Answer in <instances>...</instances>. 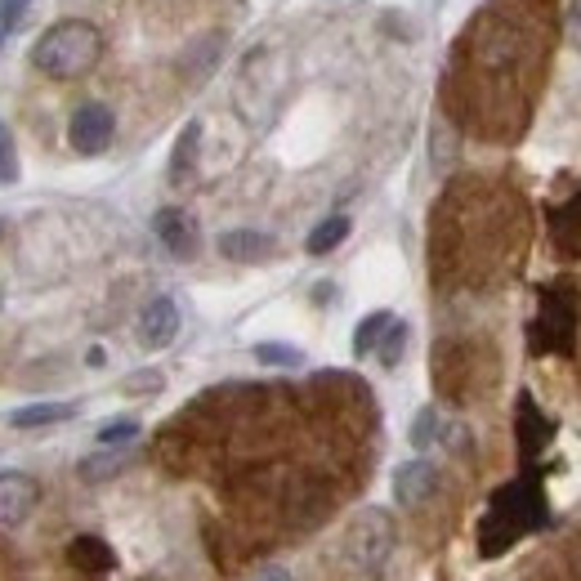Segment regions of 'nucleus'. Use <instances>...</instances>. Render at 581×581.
Wrapping results in <instances>:
<instances>
[{
  "instance_id": "f257e3e1",
  "label": "nucleus",
  "mask_w": 581,
  "mask_h": 581,
  "mask_svg": "<svg viewBox=\"0 0 581 581\" xmlns=\"http://www.w3.org/2000/svg\"><path fill=\"white\" fill-rule=\"evenodd\" d=\"M99 54H103L99 27L86 23V18H63V23H54L41 36V41H36L31 63L41 67L46 77H54V81H77V77H86V72L99 63Z\"/></svg>"
},
{
  "instance_id": "f03ea898",
  "label": "nucleus",
  "mask_w": 581,
  "mask_h": 581,
  "mask_svg": "<svg viewBox=\"0 0 581 581\" xmlns=\"http://www.w3.org/2000/svg\"><path fill=\"white\" fill-rule=\"evenodd\" d=\"M532 524H546V505H541L537 483L532 488H505V492H496L492 511H488V524H483V555H501Z\"/></svg>"
},
{
  "instance_id": "7ed1b4c3",
  "label": "nucleus",
  "mask_w": 581,
  "mask_h": 581,
  "mask_svg": "<svg viewBox=\"0 0 581 581\" xmlns=\"http://www.w3.org/2000/svg\"><path fill=\"white\" fill-rule=\"evenodd\" d=\"M393 551V524L385 511H367L358 519V528L349 532V559L362 568V572H380V564L389 559Z\"/></svg>"
},
{
  "instance_id": "20e7f679",
  "label": "nucleus",
  "mask_w": 581,
  "mask_h": 581,
  "mask_svg": "<svg viewBox=\"0 0 581 581\" xmlns=\"http://www.w3.org/2000/svg\"><path fill=\"white\" fill-rule=\"evenodd\" d=\"M117 134V117H113V107H103V103H86L72 113V126H67V139H72V149H77L81 157H99L107 153V143H113Z\"/></svg>"
},
{
  "instance_id": "39448f33",
  "label": "nucleus",
  "mask_w": 581,
  "mask_h": 581,
  "mask_svg": "<svg viewBox=\"0 0 581 581\" xmlns=\"http://www.w3.org/2000/svg\"><path fill=\"white\" fill-rule=\"evenodd\" d=\"M36 505H41V483L23 469H5L0 475V524H23Z\"/></svg>"
},
{
  "instance_id": "423d86ee",
  "label": "nucleus",
  "mask_w": 581,
  "mask_h": 581,
  "mask_svg": "<svg viewBox=\"0 0 581 581\" xmlns=\"http://www.w3.org/2000/svg\"><path fill=\"white\" fill-rule=\"evenodd\" d=\"M179 305L170 300V296H157V300H149V309L139 313V340L149 345V349H166L175 336H179Z\"/></svg>"
},
{
  "instance_id": "0eeeda50",
  "label": "nucleus",
  "mask_w": 581,
  "mask_h": 581,
  "mask_svg": "<svg viewBox=\"0 0 581 581\" xmlns=\"http://www.w3.org/2000/svg\"><path fill=\"white\" fill-rule=\"evenodd\" d=\"M434 492H439V469H434L429 461L398 465V475H393V496H398V505H425Z\"/></svg>"
},
{
  "instance_id": "6e6552de",
  "label": "nucleus",
  "mask_w": 581,
  "mask_h": 581,
  "mask_svg": "<svg viewBox=\"0 0 581 581\" xmlns=\"http://www.w3.org/2000/svg\"><path fill=\"white\" fill-rule=\"evenodd\" d=\"M572 336V305H559V296H546V309H541V322L532 326V349L551 353L564 349Z\"/></svg>"
},
{
  "instance_id": "1a4fd4ad",
  "label": "nucleus",
  "mask_w": 581,
  "mask_h": 581,
  "mask_svg": "<svg viewBox=\"0 0 581 581\" xmlns=\"http://www.w3.org/2000/svg\"><path fill=\"white\" fill-rule=\"evenodd\" d=\"M220 256L233 260V264H260L273 256V237L260 233V229H233L220 237Z\"/></svg>"
},
{
  "instance_id": "9d476101",
  "label": "nucleus",
  "mask_w": 581,
  "mask_h": 581,
  "mask_svg": "<svg viewBox=\"0 0 581 581\" xmlns=\"http://www.w3.org/2000/svg\"><path fill=\"white\" fill-rule=\"evenodd\" d=\"M153 229H157V237H162V246L170 250V256H179V260H189L193 256V246H197V233H193V220L184 210H157V220H153Z\"/></svg>"
},
{
  "instance_id": "9b49d317",
  "label": "nucleus",
  "mask_w": 581,
  "mask_h": 581,
  "mask_svg": "<svg viewBox=\"0 0 581 581\" xmlns=\"http://www.w3.org/2000/svg\"><path fill=\"white\" fill-rule=\"evenodd\" d=\"M551 434H555V429H551V421L541 416V412H537V403L524 393V398H519V443H524V456H537L541 448L551 443Z\"/></svg>"
},
{
  "instance_id": "f8f14e48",
  "label": "nucleus",
  "mask_w": 581,
  "mask_h": 581,
  "mask_svg": "<svg viewBox=\"0 0 581 581\" xmlns=\"http://www.w3.org/2000/svg\"><path fill=\"white\" fill-rule=\"evenodd\" d=\"M197 143H202V126L189 121L184 130H179V143L170 153V184H189V175L197 166Z\"/></svg>"
},
{
  "instance_id": "ddd939ff",
  "label": "nucleus",
  "mask_w": 581,
  "mask_h": 581,
  "mask_svg": "<svg viewBox=\"0 0 581 581\" xmlns=\"http://www.w3.org/2000/svg\"><path fill=\"white\" fill-rule=\"evenodd\" d=\"M77 416V408L72 403H31V408H18L10 416L14 429H41V425H59V421H72Z\"/></svg>"
},
{
  "instance_id": "4468645a",
  "label": "nucleus",
  "mask_w": 581,
  "mask_h": 581,
  "mask_svg": "<svg viewBox=\"0 0 581 581\" xmlns=\"http://www.w3.org/2000/svg\"><path fill=\"white\" fill-rule=\"evenodd\" d=\"M67 559L77 564V568H90V572H107V568H113V551H107L99 537H77L67 546Z\"/></svg>"
},
{
  "instance_id": "2eb2a0df",
  "label": "nucleus",
  "mask_w": 581,
  "mask_h": 581,
  "mask_svg": "<svg viewBox=\"0 0 581 581\" xmlns=\"http://www.w3.org/2000/svg\"><path fill=\"white\" fill-rule=\"evenodd\" d=\"M349 237V220H345V215H332V220H322L313 233H309V256H332V250L340 246Z\"/></svg>"
},
{
  "instance_id": "dca6fc26",
  "label": "nucleus",
  "mask_w": 581,
  "mask_h": 581,
  "mask_svg": "<svg viewBox=\"0 0 581 581\" xmlns=\"http://www.w3.org/2000/svg\"><path fill=\"white\" fill-rule=\"evenodd\" d=\"M555 237H559V246L568 250V256H577V250H581V193L555 215Z\"/></svg>"
},
{
  "instance_id": "f3484780",
  "label": "nucleus",
  "mask_w": 581,
  "mask_h": 581,
  "mask_svg": "<svg viewBox=\"0 0 581 581\" xmlns=\"http://www.w3.org/2000/svg\"><path fill=\"white\" fill-rule=\"evenodd\" d=\"M121 469H126V456H121V452H94V456H86V461L77 465V475H81L86 483H103V479L121 475Z\"/></svg>"
},
{
  "instance_id": "a211bd4d",
  "label": "nucleus",
  "mask_w": 581,
  "mask_h": 581,
  "mask_svg": "<svg viewBox=\"0 0 581 581\" xmlns=\"http://www.w3.org/2000/svg\"><path fill=\"white\" fill-rule=\"evenodd\" d=\"M403 349H408V322H389L380 345H376L380 362H385V367H398V362H403Z\"/></svg>"
},
{
  "instance_id": "6ab92c4d",
  "label": "nucleus",
  "mask_w": 581,
  "mask_h": 581,
  "mask_svg": "<svg viewBox=\"0 0 581 581\" xmlns=\"http://www.w3.org/2000/svg\"><path fill=\"white\" fill-rule=\"evenodd\" d=\"M389 322H393L389 313L362 318V322H358V332H353V353H372V349L380 345V336H385V326H389Z\"/></svg>"
},
{
  "instance_id": "aec40b11",
  "label": "nucleus",
  "mask_w": 581,
  "mask_h": 581,
  "mask_svg": "<svg viewBox=\"0 0 581 581\" xmlns=\"http://www.w3.org/2000/svg\"><path fill=\"white\" fill-rule=\"evenodd\" d=\"M18 179V149H14V130L0 121V184H14Z\"/></svg>"
},
{
  "instance_id": "412c9836",
  "label": "nucleus",
  "mask_w": 581,
  "mask_h": 581,
  "mask_svg": "<svg viewBox=\"0 0 581 581\" xmlns=\"http://www.w3.org/2000/svg\"><path fill=\"white\" fill-rule=\"evenodd\" d=\"M256 358L264 362V367H300L305 362V353L300 349H290V345H256Z\"/></svg>"
},
{
  "instance_id": "4be33fe9",
  "label": "nucleus",
  "mask_w": 581,
  "mask_h": 581,
  "mask_svg": "<svg viewBox=\"0 0 581 581\" xmlns=\"http://www.w3.org/2000/svg\"><path fill=\"white\" fill-rule=\"evenodd\" d=\"M434 434H439V412L425 408V412L412 421V448H416V452H425V448L434 443Z\"/></svg>"
},
{
  "instance_id": "5701e85b",
  "label": "nucleus",
  "mask_w": 581,
  "mask_h": 581,
  "mask_svg": "<svg viewBox=\"0 0 581 581\" xmlns=\"http://www.w3.org/2000/svg\"><path fill=\"white\" fill-rule=\"evenodd\" d=\"M134 434H139V421L121 416V421H113V425H103V429H99V448H117V443H130Z\"/></svg>"
},
{
  "instance_id": "b1692460",
  "label": "nucleus",
  "mask_w": 581,
  "mask_h": 581,
  "mask_svg": "<svg viewBox=\"0 0 581 581\" xmlns=\"http://www.w3.org/2000/svg\"><path fill=\"white\" fill-rule=\"evenodd\" d=\"M27 5H31V0H0V46H5V36L18 27V18H23Z\"/></svg>"
},
{
  "instance_id": "393cba45",
  "label": "nucleus",
  "mask_w": 581,
  "mask_h": 581,
  "mask_svg": "<svg viewBox=\"0 0 581 581\" xmlns=\"http://www.w3.org/2000/svg\"><path fill=\"white\" fill-rule=\"evenodd\" d=\"M126 389H130V393H153V389H162V376H157V372L130 376V380H126Z\"/></svg>"
},
{
  "instance_id": "a878e982",
  "label": "nucleus",
  "mask_w": 581,
  "mask_h": 581,
  "mask_svg": "<svg viewBox=\"0 0 581 581\" xmlns=\"http://www.w3.org/2000/svg\"><path fill=\"white\" fill-rule=\"evenodd\" d=\"M564 31H568V41H577V46H581V0H572V5H568Z\"/></svg>"
},
{
  "instance_id": "bb28decb",
  "label": "nucleus",
  "mask_w": 581,
  "mask_h": 581,
  "mask_svg": "<svg viewBox=\"0 0 581 581\" xmlns=\"http://www.w3.org/2000/svg\"><path fill=\"white\" fill-rule=\"evenodd\" d=\"M256 581H290V572H286V568H277V564H273V568H264V572H260V577H256Z\"/></svg>"
},
{
  "instance_id": "cd10ccee",
  "label": "nucleus",
  "mask_w": 581,
  "mask_h": 581,
  "mask_svg": "<svg viewBox=\"0 0 581 581\" xmlns=\"http://www.w3.org/2000/svg\"><path fill=\"white\" fill-rule=\"evenodd\" d=\"M0 237H5V224H0Z\"/></svg>"
}]
</instances>
